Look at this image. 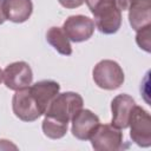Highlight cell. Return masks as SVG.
I'll return each mask as SVG.
<instances>
[{
    "mask_svg": "<svg viewBox=\"0 0 151 151\" xmlns=\"http://www.w3.org/2000/svg\"><path fill=\"white\" fill-rule=\"evenodd\" d=\"M94 18V25L104 34L118 32L122 25V12L117 8L114 0H85Z\"/></svg>",
    "mask_w": 151,
    "mask_h": 151,
    "instance_id": "obj_1",
    "label": "cell"
},
{
    "mask_svg": "<svg viewBox=\"0 0 151 151\" xmlns=\"http://www.w3.org/2000/svg\"><path fill=\"white\" fill-rule=\"evenodd\" d=\"M83 105H84V100L79 93L76 92L58 93L50 103L44 114L57 122L68 124L74 117V114L83 109Z\"/></svg>",
    "mask_w": 151,
    "mask_h": 151,
    "instance_id": "obj_2",
    "label": "cell"
},
{
    "mask_svg": "<svg viewBox=\"0 0 151 151\" xmlns=\"http://www.w3.org/2000/svg\"><path fill=\"white\" fill-rule=\"evenodd\" d=\"M92 77L98 87L107 91L119 88L125 79L124 71L120 65L117 61L110 59L100 60L94 66Z\"/></svg>",
    "mask_w": 151,
    "mask_h": 151,
    "instance_id": "obj_3",
    "label": "cell"
},
{
    "mask_svg": "<svg viewBox=\"0 0 151 151\" xmlns=\"http://www.w3.org/2000/svg\"><path fill=\"white\" fill-rule=\"evenodd\" d=\"M130 137L138 146H151V117L146 110L136 105L132 110L130 120Z\"/></svg>",
    "mask_w": 151,
    "mask_h": 151,
    "instance_id": "obj_4",
    "label": "cell"
},
{
    "mask_svg": "<svg viewBox=\"0 0 151 151\" xmlns=\"http://www.w3.org/2000/svg\"><path fill=\"white\" fill-rule=\"evenodd\" d=\"M90 140L96 151H117L123 147V132L112 124H99Z\"/></svg>",
    "mask_w": 151,
    "mask_h": 151,
    "instance_id": "obj_5",
    "label": "cell"
},
{
    "mask_svg": "<svg viewBox=\"0 0 151 151\" xmlns=\"http://www.w3.org/2000/svg\"><path fill=\"white\" fill-rule=\"evenodd\" d=\"M12 109L14 114L22 122H34L42 116L41 110L31 93L29 86L15 91L12 98Z\"/></svg>",
    "mask_w": 151,
    "mask_h": 151,
    "instance_id": "obj_6",
    "label": "cell"
},
{
    "mask_svg": "<svg viewBox=\"0 0 151 151\" xmlns=\"http://www.w3.org/2000/svg\"><path fill=\"white\" fill-rule=\"evenodd\" d=\"M33 80V72L31 66L25 61H15L6 66L2 71V81L6 87L18 91L28 87Z\"/></svg>",
    "mask_w": 151,
    "mask_h": 151,
    "instance_id": "obj_7",
    "label": "cell"
},
{
    "mask_svg": "<svg viewBox=\"0 0 151 151\" xmlns=\"http://www.w3.org/2000/svg\"><path fill=\"white\" fill-rule=\"evenodd\" d=\"M94 21L86 15H71L63 25V29L67 38L73 42H83L88 40L94 33Z\"/></svg>",
    "mask_w": 151,
    "mask_h": 151,
    "instance_id": "obj_8",
    "label": "cell"
},
{
    "mask_svg": "<svg viewBox=\"0 0 151 151\" xmlns=\"http://www.w3.org/2000/svg\"><path fill=\"white\" fill-rule=\"evenodd\" d=\"M71 132L79 140H87L93 134L94 130L100 124V120L96 113L91 110L81 109L72 118Z\"/></svg>",
    "mask_w": 151,
    "mask_h": 151,
    "instance_id": "obj_9",
    "label": "cell"
},
{
    "mask_svg": "<svg viewBox=\"0 0 151 151\" xmlns=\"http://www.w3.org/2000/svg\"><path fill=\"white\" fill-rule=\"evenodd\" d=\"M134 106H136V101L131 96L126 93L116 96L111 101L112 125L117 129L129 127V120Z\"/></svg>",
    "mask_w": 151,
    "mask_h": 151,
    "instance_id": "obj_10",
    "label": "cell"
},
{
    "mask_svg": "<svg viewBox=\"0 0 151 151\" xmlns=\"http://www.w3.org/2000/svg\"><path fill=\"white\" fill-rule=\"evenodd\" d=\"M29 90L44 114L50 103L59 93L60 85L54 80H40L33 85H29Z\"/></svg>",
    "mask_w": 151,
    "mask_h": 151,
    "instance_id": "obj_11",
    "label": "cell"
},
{
    "mask_svg": "<svg viewBox=\"0 0 151 151\" xmlns=\"http://www.w3.org/2000/svg\"><path fill=\"white\" fill-rule=\"evenodd\" d=\"M2 8L6 20L21 24L32 15L33 4L32 0H2Z\"/></svg>",
    "mask_w": 151,
    "mask_h": 151,
    "instance_id": "obj_12",
    "label": "cell"
},
{
    "mask_svg": "<svg viewBox=\"0 0 151 151\" xmlns=\"http://www.w3.org/2000/svg\"><path fill=\"white\" fill-rule=\"evenodd\" d=\"M127 11L130 25L134 31L151 24V0H134Z\"/></svg>",
    "mask_w": 151,
    "mask_h": 151,
    "instance_id": "obj_13",
    "label": "cell"
},
{
    "mask_svg": "<svg viewBox=\"0 0 151 151\" xmlns=\"http://www.w3.org/2000/svg\"><path fill=\"white\" fill-rule=\"evenodd\" d=\"M46 40L58 53L63 55L72 54V46L70 44V39L67 38L63 27H51L46 33Z\"/></svg>",
    "mask_w": 151,
    "mask_h": 151,
    "instance_id": "obj_14",
    "label": "cell"
},
{
    "mask_svg": "<svg viewBox=\"0 0 151 151\" xmlns=\"http://www.w3.org/2000/svg\"><path fill=\"white\" fill-rule=\"evenodd\" d=\"M41 127H42V132L46 137H48L51 139H60L66 134L68 124L57 122V120L45 116Z\"/></svg>",
    "mask_w": 151,
    "mask_h": 151,
    "instance_id": "obj_15",
    "label": "cell"
},
{
    "mask_svg": "<svg viewBox=\"0 0 151 151\" xmlns=\"http://www.w3.org/2000/svg\"><path fill=\"white\" fill-rule=\"evenodd\" d=\"M136 41L137 45L145 52L149 53L151 51V24L137 31Z\"/></svg>",
    "mask_w": 151,
    "mask_h": 151,
    "instance_id": "obj_16",
    "label": "cell"
},
{
    "mask_svg": "<svg viewBox=\"0 0 151 151\" xmlns=\"http://www.w3.org/2000/svg\"><path fill=\"white\" fill-rule=\"evenodd\" d=\"M58 1L65 8H77L85 2V0H58Z\"/></svg>",
    "mask_w": 151,
    "mask_h": 151,
    "instance_id": "obj_17",
    "label": "cell"
},
{
    "mask_svg": "<svg viewBox=\"0 0 151 151\" xmlns=\"http://www.w3.org/2000/svg\"><path fill=\"white\" fill-rule=\"evenodd\" d=\"M134 0H114V4L117 6V8L122 12V11H127L130 8V6L133 4Z\"/></svg>",
    "mask_w": 151,
    "mask_h": 151,
    "instance_id": "obj_18",
    "label": "cell"
},
{
    "mask_svg": "<svg viewBox=\"0 0 151 151\" xmlns=\"http://www.w3.org/2000/svg\"><path fill=\"white\" fill-rule=\"evenodd\" d=\"M8 149H17V146L9 143V140L0 139V150H8Z\"/></svg>",
    "mask_w": 151,
    "mask_h": 151,
    "instance_id": "obj_19",
    "label": "cell"
},
{
    "mask_svg": "<svg viewBox=\"0 0 151 151\" xmlns=\"http://www.w3.org/2000/svg\"><path fill=\"white\" fill-rule=\"evenodd\" d=\"M6 20L5 13H4V8H2V0H0V25H2Z\"/></svg>",
    "mask_w": 151,
    "mask_h": 151,
    "instance_id": "obj_20",
    "label": "cell"
},
{
    "mask_svg": "<svg viewBox=\"0 0 151 151\" xmlns=\"http://www.w3.org/2000/svg\"><path fill=\"white\" fill-rule=\"evenodd\" d=\"M2 81V71H1V68H0V83Z\"/></svg>",
    "mask_w": 151,
    "mask_h": 151,
    "instance_id": "obj_21",
    "label": "cell"
}]
</instances>
